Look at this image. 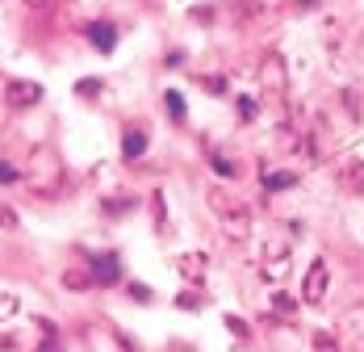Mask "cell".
<instances>
[{
	"label": "cell",
	"mask_w": 364,
	"mask_h": 352,
	"mask_svg": "<svg viewBox=\"0 0 364 352\" xmlns=\"http://www.w3.org/2000/svg\"><path fill=\"white\" fill-rule=\"evenodd\" d=\"M210 210L218 214L222 235H230V239H247L252 235V214L243 210L239 202H230L222 189H210Z\"/></svg>",
	"instance_id": "obj_1"
},
{
	"label": "cell",
	"mask_w": 364,
	"mask_h": 352,
	"mask_svg": "<svg viewBox=\"0 0 364 352\" xmlns=\"http://www.w3.org/2000/svg\"><path fill=\"white\" fill-rule=\"evenodd\" d=\"M26 180H30V189H34V193H50V189L59 185V155H55L50 147L34 151V160H30V172H26Z\"/></svg>",
	"instance_id": "obj_2"
},
{
	"label": "cell",
	"mask_w": 364,
	"mask_h": 352,
	"mask_svg": "<svg viewBox=\"0 0 364 352\" xmlns=\"http://www.w3.org/2000/svg\"><path fill=\"white\" fill-rule=\"evenodd\" d=\"M327 285H331V269H327V260L318 256V260H310V269H306V281H301V298H306L310 306H318V302L327 298Z\"/></svg>",
	"instance_id": "obj_3"
},
{
	"label": "cell",
	"mask_w": 364,
	"mask_h": 352,
	"mask_svg": "<svg viewBox=\"0 0 364 352\" xmlns=\"http://www.w3.org/2000/svg\"><path fill=\"white\" fill-rule=\"evenodd\" d=\"M259 88L272 93V97H285L289 93V71H285V59L281 55H268L259 63Z\"/></svg>",
	"instance_id": "obj_4"
},
{
	"label": "cell",
	"mask_w": 364,
	"mask_h": 352,
	"mask_svg": "<svg viewBox=\"0 0 364 352\" xmlns=\"http://www.w3.org/2000/svg\"><path fill=\"white\" fill-rule=\"evenodd\" d=\"M88 269H92V281H97V285H113L117 277H122V269H117V256H113V252L92 256V264H88Z\"/></svg>",
	"instance_id": "obj_5"
},
{
	"label": "cell",
	"mask_w": 364,
	"mask_h": 352,
	"mask_svg": "<svg viewBox=\"0 0 364 352\" xmlns=\"http://www.w3.org/2000/svg\"><path fill=\"white\" fill-rule=\"evenodd\" d=\"M88 42H92L97 51H105V55H109L113 46H117V30H113L109 21H92V26H88Z\"/></svg>",
	"instance_id": "obj_6"
},
{
	"label": "cell",
	"mask_w": 364,
	"mask_h": 352,
	"mask_svg": "<svg viewBox=\"0 0 364 352\" xmlns=\"http://www.w3.org/2000/svg\"><path fill=\"white\" fill-rule=\"evenodd\" d=\"M339 189H348L352 197H364V164H343L339 168Z\"/></svg>",
	"instance_id": "obj_7"
},
{
	"label": "cell",
	"mask_w": 364,
	"mask_h": 352,
	"mask_svg": "<svg viewBox=\"0 0 364 352\" xmlns=\"http://www.w3.org/2000/svg\"><path fill=\"white\" fill-rule=\"evenodd\" d=\"M38 97H42V88L38 84H9V105H34Z\"/></svg>",
	"instance_id": "obj_8"
},
{
	"label": "cell",
	"mask_w": 364,
	"mask_h": 352,
	"mask_svg": "<svg viewBox=\"0 0 364 352\" xmlns=\"http://www.w3.org/2000/svg\"><path fill=\"white\" fill-rule=\"evenodd\" d=\"M176 269H181L188 281H201V277H205V256H201V252H193V256H181V260H176Z\"/></svg>",
	"instance_id": "obj_9"
},
{
	"label": "cell",
	"mask_w": 364,
	"mask_h": 352,
	"mask_svg": "<svg viewBox=\"0 0 364 352\" xmlns=\"http://www.w3.org/2000/svg\"><path fill=\"white\" fill-rule=\"evenodd\" d=\"M143 151H146V135L143 130H126V139H122V155H126V160H139Z\"/></svg>",
	"instance_id": "obj_10"
},
{
	"label": "cell",
	"mask_w": 364,
	"mask_h": 352,
	"mask_svg": "<svg viewBox=\"0 0 364 352\" xmlns=\"http://www.w3.org/2000/svg\"><path fill=\"white\" fill-rule=\"evenodd\" d=\"M285 273H289V256H272V260L259 269V277H264V281H281Z\"/></svg>",
	"instance_id": "obj_11"
},
{
	"label": "cell",
	"mask_w": 364,
	"mask_h": 352,
	"mask_svg": "<svg viewBox=\"0 0 364 352\" xmlns=\"http://www.w3.org/2000/svg\"><path fill=\"white\" fill-rule=\"evenodd\" d=\"M63 285H72V289L92 285V269H68V273H63Z\"/></svg>",
	"instance_id": "obj_12"
},
{
	"label": "cell",
	"mask_w": 364,
	"mask_h": 352,
	"mask_svg": "<svg viewBox=\"0 0 364 352\" xmlns=\"http://www.w3.org/2000/svg\"><path fill=\"white\" fill-rule=\"evenodd\" d=\"M293 185V172H268L264 176V189L268 193H281V189H289Z\"/></svg>",
	"instance_id": "obj_13"
},
{
	"label": "cell",
	"mask_w": 364,
	"mask_h": 352,
	"mask_svg": "<svg viewBox=\"0 0 364 352\" xmlns=\"http://www.w3.org/2000/svg\"><path fill=\"white\" fill-rule=\"evenodd\" d=\"M21 311V302H17V294H0V319H13Z\"/></svg>",
	"instance_id": "obj_14"
},
{
	"label": "cell",
	"mask_w": 364,
	"mask_h": 352,
	"mask_svg": "<svg viewBox=\"0 0 364 352\" xmlns=\"http://www.w3.org/2000/svg\"><path fill=\"white\" fill-rule=\"evenodd\" d=\"M272 306H277V315H297V302L289 294H272Z\"/></svg>",
	"instance_id": "obj_15"
},
{
	"label": "cell",
	"mask_w": 364,
	"mask_h": 352,
	"mask_svg": "<svg viewBox=\"0 0 364 352\" xmlns=\"http://www.w3.org/2000/svg\"><path fill=\"white\" fill-rule=\"evenodd\" d=\"M314 352H339V344L331 340L327 331H314Z\"/></svg>",
	"instance_id": "obj_16"
},
{
	"label": "cell",
	"mask_w": 364,
	"mask_h": 352,
	"mask_svg": "<svg viewBox=\"0 0 364 352\" xmlns=\"http://www.w3.org/2000/svg\"><path fill=\"white\" fill-rule=\"evenodd\" d=\"M17 180H21V172H17L9 160H0V185H17Z\"/></svg>",
	"instance_id": "obj_17"
},
{
	"label": "cell",
	"mask_w": 364,
	"mask_h": 352,
	"mask_svg": "<svg viewBox=\"0 0 364 352\" xmlns=\"http://www.w3.org/2000/svg\"><path fill=\"white\" fill-rule=\"evenodd\" d=\"M164 97H168V113H172V118H184V97L181 93H164Z\"/></svg>",
	"instance_id": "obj_18"
},
{
	"label": "cell",
	"mask_w": 364,
	"mask_h": 352,
	"mask_svg": "<svg viewBox=\"0 0 364 352\" xmlns=\"http://www.w3.org/2000/svg\"><path fill=\"white\" fill-rule=\"evenodd\" d=\"M75 93H80V97H97V93H101V80H80Z\"/></svg>",
	"instance_id": "obj_19"
},
{
	"label": "cell",
	"mask_w": 364,
	"mask_h": 352,
	"mask_svg": "<svg viewBox=\"0 0 364 352\" xmlns=\"http://www.w3.org/2000/svg\"><path fill=\"white\" fill-rule=\"evenodd\" d=\"M105 210H134V197H105Z\"/></svg>",
	"instance_id": "obj_20"
},
{
	"label": "cell",
	"mask_w": 364,
	"mask_h": 352,
	"mask_svg": "<svg viewBox=\"0 0 364 352\" xmlns=\"http://www.w3.org/2000/svg\"><path fill=\"white\" fill-rule=\"evenodd\" d=\"M201 88H210L214 97H222V93H226V80H218V76H205V80H201Z\"/></svg>",
	"instance_id": "obj_21"
},
{
	"label": "cell",
	"mask_w": 364,
	"mask_h": 352,
	"mask_svg": "<svg viewBox=\"0 0 364 352\" xmlns=\"http://www.w3.org/2000/svg\"><path fill=\"white\" fill-rule=\"evenodd\" d=\"M226 327H230V331H235L239 340H243V336H252V331H247V323H243L239 315H230V319H226Z\"/></svg>",
	"instance_id": "obj_22"
},
{
	"label": "cell",
	"mask_w": 364,
	"mask_h": 352,
	"mask_svg": "<svg viewBox=\"0 0 364 352\" xmlns=\"http://www.w3.org/2000/svg\"><path fill=\"white\" fill-rule=\"evenodd\" d=\"M176 306H181V311H197V306H201V298H197V294H181V298H176Z\"/></svg>",
	"instance_id": "obj_23"
},
{
	"label": "cell",
	"mask_w": 364,
	"mask_h": 352,
	"mask_svg": "<svg viewBox=\"0 0 364 352\" xmlns=\"http://www.w3.org/2000/svg\"><path fill=\"white\" fill-rule=\"evenodd\" d=\"M214 172H222V176H235V164H230L226 155H214Z\"/></svg>",
	"instance_id": "obj_24"
},
{
	"label": "cell",
	"mask_w": 364,
	"mask_h": 352,
	"mask_svg": "<svg viewBox=\"0 0 364 352\" xmlns=\"http://www.w3.org/2000/svg\"><path fill=\"white\" fill-rule=\"evenodd\" d=\"M38 352H63V344H59V340H55V336H46V340H42V344H38Z\"/></svg>",
	"instance_id": "obj_25"
},
{
	"label": "cell",
	"mask_w": 364,
	"mask_h": 352,
	"mask_svg": "<svg viewBox=\"0 0 364 352\" xmlns=\"http://www.w3.org/2000/svg\"><path fill=\"white\" fill-rule=\"evenodd\" d=\"M352 352H364V327H356V331H352Z\"/></svg>",
	"instance_id": "obj_26"
},
{
	"label": "cell",
	"mask_w": 364,
	"mask_h": 352,
	"mask_svg": "<svg viewBox=\"0 0 364 352\" xmlns=\"http://www.w3.org/2000/svg\"><path fill=\"white\" fill-rule=\"evenodd\" d=\"M130 294H134L139 302H151V289H146V285H130Z\"/></svg>",
	"instance_id": "obj_27"
},
{
	"label": "cell",
	"mask_w": 364,
	"mask_h": 352,
	"mask_svg": "<svg viewBox=\"0 0 364 352\" xmlns=\"http://www.w3.org/2000/svg\"><path fill=\"white\" fill-rule=\"evenodd\" d=\"M239 109H243V118H252V113H255V101H252V97H243V101H239Z\"/></svg>",
	"instance_id": "obj_28"
},
{
	"label": "cell",
	"mask_w": 364,
	"mask_h": 352,
	"mask_svg": "<svg viewBox=\"0 0 364 352\" xmlns=\"http://www.w3.org/2000/svg\"><path fill=\"white\" fill-rule=\"evenodd\" d=\"M26 4H30V9H46V4H50V0H26Z\"/></svg>",
	"instance_id": "obj_29"
},
{
	"label": "cell",
	"mask_w": 364,
	"mask_h": 352,
	"mask_svg": "<svg viewBox=\"0 0 364 352\" xmlns=\"http://www.w3.org/2000/svg\"><path fill=\"white\" fill-rule=\"evenodd\" d=\"M301 4H306V9H310V4H318V0H301Z\"/></svg>",
	"instance_id": "obj_30"
}]
</instances>
